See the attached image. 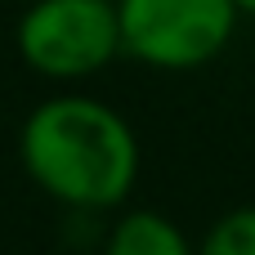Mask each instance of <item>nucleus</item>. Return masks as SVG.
Returning <instances> with one entry per match:
<instances>
[{"label": "nucleus", "instance_id": "nucleus-1", "mask_svg": "<svg viewBox=\"0 0 255 255\" xmlns=\"http://www.w3.org/2000/svg\"><path fill=\"white\" fill-rule=\"evenodd\" d=\"M18 161L49 202L103 215L130 202L143 152L134 126L112 103L63 90L22 117Z\"/></svg>", "mask_w": 255, "mask_h": 255}, {"label": "nucleus", "instance_id": "nucleus-2", "mask_svg": "<svg viewBox=\"0 0 255 255\" xmlns=\"http://www.w3.org/2000/svg\"><path fill=\"white\" fill-rule=\"evenodd\" d=\"M121 54L157 72H197L238 36L233 0H117Z\"/></svg>", "mask_w": 255, "mask_h": 255}, {"label": "nucleus", "instance_id": "nucleus-3", "mask_svg": "<svg viewBox=\"0 0 255 255\" xmlns=\"http://www.w3.org/2000/svg\"><path fill=\"white\" fill-rule=\"evenodd\" d=\"M18 58L45 81H85L121 58L117 0H31L13 27Z\"/></svg>", "mask_w": 255, "mask_h": 255}, {"label": "nucleus", "instance_id": "nucleus-4", "mask_svg": "<svg viewBox=\"0 0 255 255\" xmlns=\"http://www.w3.org/2000/svg\"><path fill=\"white\" fill-rule=\"evenodd\" d=\"M103 255H193V238L152 206L121 211L108 233H103Z\"/></svg>", "mask_w": 255, "mask_h": 255}, {"label": "nucleus", "instance_id": "nucleus-5", "mask_svg": "<svg viewBox=\"0 0 255 255\" xmlns=\"http://www.w3.org/2000/svg\"><path fill=\"white\" fill-rule=\"evenodd\" d=\"M193 255H255V202L224 211L193 242Z\"/></svg>", "mask_w": 255, "mask_h": 255}, {"label": "nucleus", "instance_id": "nucleus-6", "mask_svg": "<svg viewBox=\"0 0 255 255\" xmlns=\"http://www.w3.org/2000/svg\"><path fill=\"white\" fill-rule=\"evenodd\" d=\"M238 9H242V18H255V0H233Z\"/></svg>", "mask_w": 255, "mask_h": 255}]
</instances>
